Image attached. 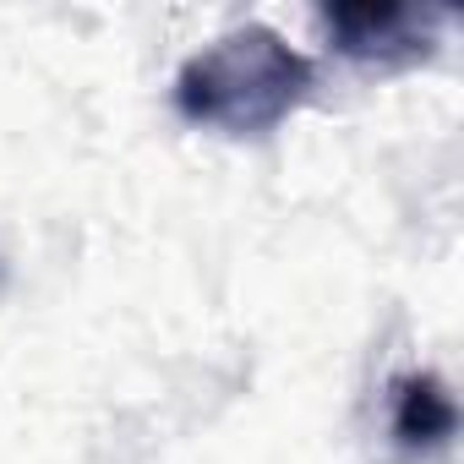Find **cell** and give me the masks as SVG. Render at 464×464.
<instances>
[{"label":"cell","instance_id":"cell-1","mask_svg":"<svg viewBox=\"0 0 464 464\" xmlns=\"http://www.w3.org/2000/svg\"><path fill=\"white\" fill-rule=\"evenodd\" d=\"M317 88V66L274 28H236L175 77V110L218 137H268Z\"/></svg>","mask_w":464,"mask_h":464},{"label":"cell","instance_id":"cell-2","mask_svg":"<svg viewBox=\"0 0 464 464\" xmlns=\"http://www.w3.org/2000/svg\"><path fill=\"white\" fill-rule=\"evenodd\" d=\"M448 12L442 6H415V0H377V6H328L323 28L339 55L355 66H415L437 50Z\"/></svg>","mask_w":464,"mask_h":464},{"label":"cell","instance_id":"cell-3","mask_svg":"<svg viewBox=\"0 0 464 464\" xmlns=\"http://www.w3.org/2000/svg\"><path fill=\"white\" fill-rule=\"evenodd\" d=\"M459 431V404L448 393L442 377L431 372H410L393 388V442L404 453H437L448 448V437Z\"/></svg>","mask_w":464,"mask_h":464}]
</instances>
